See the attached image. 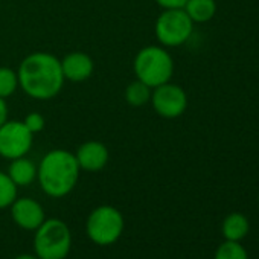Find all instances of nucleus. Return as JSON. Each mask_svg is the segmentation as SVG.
I'll list each match as a JSON object with an SVG mask.
<instances>
[{
    "instance_id": "f257e3e1",
    "label": "nucleus",
    "mask_w": 259,
    "mask_h": 259,
    "mask_svg": "<svg viewBox=\"0 0 259 259\" xmlns=\"http://www.w3.org/2000/svg\"><path fill=\"white\" fill-rule=\"evenodd\" d=\"M19 89L37 101L55 98L64 85L61 61L49 52H32L26 55L17 69Z\"/></svg>"
},
{
    "instance_id": "f03ea898",
    "label": "nucleus",
    "mask_w": 259,
    "mask_h": 259,
    "mask_svg": "<svg viewBox=\"0 0 259 259\" xmlns=\"http://www.w3.org/2000/svg\"><path fill=\"white\" fill-rule=\"evenodd\" d=\"M79 165L75 153L63 148L51 150L37 166V180L41 191L52 198L69 195L79 179Z\"/></svg>"
},
{
    "instance_id": "7ed1b4c3",
    "label": "nucleus",
    "mask_w": 259,
    "mask_h": 259,
    "mask_svg": "<svg viewBox=\"0 0 259 259\" xmlns=\"http://www.w3.org/2000/svg\"><path fill=\"white\" fill-rule=\"evenodd\" d=\"M133 70L136 79L154 89L171 81L174 73V60L163 46H145L136 54Z\"/></svg>"
},
{
    "instance_id": "20e7f679",
    "label": "nucleus",
    "mask_w": 259,
    "mask_h": 259,
    "mask_svg": "<svg viewBox=\"0 0 259 259\" xmlns=\"http://www.w3.org/2000/svg\"><path fill=\"white\" fill-rule=\"evenodd\" d=\"M72 248V233L58 218L45 220L35 230L34 251L38 259H66Z\"/></svg>"
},
{
    "instance_id": "39448f33",
    "label": "nucleus",
    "mask_w": 259,
    "mask_h": 259,
    "mask_svg": "<svg viewBox=\"0 0 259 259\" xmlns=\"http://www.w3.org/2000/svg\"><path fill=\"white\" fill-rule=\"evenodd\" d=\"M123 227V215L110 204L95 207L85 223V232L90 241L102 247L114 244L122 236Z\"/></svg>"
},
{
    "instance_id": "423d86ee",
    "label": "nucleus",
    "mask_w": 259,
    "mask_h": 259,
    "mask_svg": "<svg viewBox=\"0 0 259 259\" xmlns=\"http://www.w3.org/2000/svg\"><path fill=\"white\" fill-rule=\"evenodd\" d=\"M194 31V22L185 10H163L154 25V34L160 46L177 48L185 45Z\"/></svg>"
},
{
    "instance_id": "0eeeda50",
    "label": "nucleus",
    "mask_w": 259,
    "mask_h": 259,
    "mask_svg": "<svg viewBox=\"0 0 259 259\" xmlns=\"http://www.w3.org/2000/svg\"><path fill=\"white\" fill-rule=\"evenodd\" d=\"M34 144V135L23 120H7L0 126V157L14 160L26 156Z\"/></svg>"
},
{
    "instance_id": "6e6552de",
    "label": "nucleus",
    "mask_w": 259,
    "mask_h": 259,
    "mask_svg": "<svg viewBox=\"0 0 259 259\" xmlns=\"http://www.w3.org/2000/svg\"><path fill=\"white\" fill-rule=\"evenodd\" d=\"M150 102L159 116L165 119H176L186 111L188 95L179 84H172L169 81L153 89Z\"/></svg>"
},
{
    "instance_id": "1a4fd4ad",
    "label": "nucleus",
    "mask_w": 259,
    "mask_h": 259,
    "mask_svg": "<svg viewBox=\"0 0 259 259\" xmlns=\"http://www.w3.org/2000/svg\"><path fill=\"white\" fill-rule=\"evenodd\" d=\"M10 207H11L13 221L23 230L35 232L46 220L43 206L34 198H29V197L19 198L17 197L16 201Z\"/></svg>"
},
{
    "instance_id": "9d476101",
    "label": "nucleus",
    "mask_w": 259,
    "mask_h": 259,
    "mask_svg": "<svg viewBox=\"0 0 259 259\" xmlns=\"http://www.w3.org/2000/svg\"><path fill=\"white\" fill-rule=\"evenodd\" d=\"M75 157L81 171L99 172L107 166L110 160V153H108L107 145H104L102 142L87 141L78 147Z\"/></svg>"
},
{
    "instance_id": "9b49d317",
    "label": "nucleus",
    "mask_w": 259,
    "mask_h": 259,
    "mask_svg": "<svg viewBox=\"0 0 259 259\" xmlns=\"http://www.w3.org/2000/svg\"><path fill=\"white\" fill-rule=\"evenodd\" d=\"M61 61V70L66 81L82 82L87 81L95 72V63L85 52L73 51L67 54Z\"/></svg>"
},
{
    "instance_id": "f8f14e48",
    "label": "nucleus",
    "mask_w": 259,
    "mask_h": 259,
    "mask_svg": "<svg viewBox=\"0 0 259 259\" xmlns=\"http://www.w3.org/2000/svg\"><path fill=\"white\" fill-rule=\"evenodd\" d=\"M8 176L17 185V188L29 186L37 180V165L26 156L14 159L8 166Z\"/></svg>"
},
{
    "instance_id": "ddd939ff",
    "label": "nucleus",
    "mask_w": 259,
    "mask_h": 259,
    "mask_svg": "<svg viewBox=\"0 0 259 259\" xmlns=\"http://www.w3.org/2000/svg\"><path fill=\"white\" fill-rule=\"evenodd\" d=\"M183 10L194 23H206L215 17L217 4L215 0H188Z\"/></svg>"
},
{
    "instance_id": "4468645a",
    "label": "nucleus",
    "mask_w": 259,
    "mask_h": 259,
    "mask_svg": "<svg viewBox=\"0 0 259 259\" xmlns=\"http://www.w3.org/2000/svg\"><path fill=\"white\" fill-rule=\"evenodd\" d=\"M248 220L239 212L227 215L223 221V235L227 241H241L248 233Z\"/></svg>"
},
{
    "instance_id": "2eb2a0df",
    "label": "nucleus",
    "mask_w": 259,
    "mask_h": 259,
    "mask_svg": "<svg viewBox=\"0 0 259 259\" xmlns=\"http://www.w3.org/2000/svg\"><path fill=\"white\" fill-rule=\"evenodd\" d=\"M151 92L153 89L148 87L145 82L135 79L125 87L123 98L126 104H130L132 107H144L151 101Z\"/></svg>"
},
{
    "instance_id": "dca6fc26",
    "label": "nucleus",
    "mask_w": 259,
    "mask_h": 259,
    "mask_svg": "<svg viewBox=\"0 0 259 259\" xmlns=\"http://www.w3.org/2000/svg\"><path fill=\"white\" fill-rule=\"evenodd\" d=\"M19 89V76L17 70L8 67V66H0V98H10L13 96Z\"/></svg>"
},
{
    "instance_id": "f3484780",
    "label": "nucleus",
    "mask_w": 259,
    "mask_h": 259,
    "mask_svg": "<svg viewBox=\"0 0 259 259\" xmlns=\"http://www.w3.org/2000/svg\"><path fill=\"white\" fill-rule=\"evenodd\" d=\"M17 198V185L11 180L8 172L0 171V209L10 207Z\"/></svg>"
},
{
    "instance_id": "a211bd4d",
    "label": "nucleus",
    "mask_w": 259,
    "mask_h": 259,
    "mask_svg": "<svg viewBox=\"0 0 259 259\" xmlns=\"http://www.w3.org/2000/svg\"><path fill=\"white\" fill-rule=\"evenodd\" d=\"M215 259H248V254L239 241H226L215 251Z\"/></svg>"
},
{
    "instance_id": "6ab92c4d",
    "label": "nucleus",
    "mask_w": 259,
    "mask_h": 259,
    "mask_svg": "<svg viewBox=\"0 0 259 259\" xmlns=\"http://www.w3.org/2000/svg\"><path fill=\"white\" fill-rule=\"evenodd\" d=\"M23 123L26 125V128L29 130V132L35 136L37 133H41L45 126H46V119L41 113L38 111H31L25 116L23 119Z\"/></svg>"
},
{
    "instance_id": "aec40b11",
    "label": "nucleus",
    "mask_w": 259,
    "mask_h": 259,
    "mask_svg": "<svg viewBox=\"0 0 259 259\" xmlns=\"http://www.w3.org/2000/svg\"><path fill=\"white\" fill-rule=\"evenodd\" d=\"M162 10H183L188 0H154Z\"/></svg>"
},
{
    "instance_id": "412c9836",
    "label": "nucleus",
    "mask_w": 259,
    "mask_h": 259,
    "mask_svg": "<svg viewBox=\"0 0 259 259\" xmlns=\"http://www.w3.org/2000/svg\"><path fill=\"white\" fill-rule=\"evenodd\" d=\"M8 104H7V99L0 98V126H2L7 120H8Z\"/></svg>"
},
{
    "instance_id": "4be33fe9",
    "label": "nucleus",
    "mask_w": 259,
    "mask_h": 259,
    "mask_svg": "<svg viewBox=\"0 0 259 259\" xmlns=\"http://www.w3.org/2000/svg\"><path fill=\"white\" fill-rule=\"evenodd\" d=\"M14 259H38V256L37 254H31V253H23V254H19Z\"/></svg>"
}]
</instances>
